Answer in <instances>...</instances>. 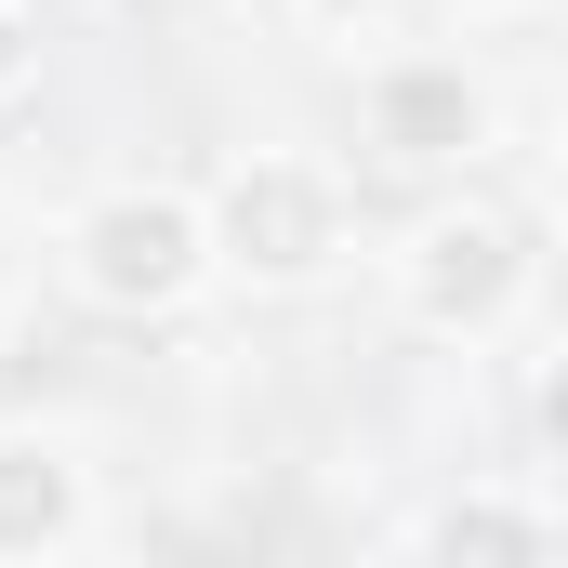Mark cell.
<instances>
[{"label":"cell","mask_w":568,"mask_h":568,"mask_svg":"<svg viewBox=\"0 0 568 568\" xmlns=\"http://www.w3.org/2000/svg\"><path fill=\"white\" fill-rule=\"evenodd\" d=\"M436 13H463V27H503V13H529V0H436Z\"/></svg>","instance_id":"9c48e42d"},{"label":"cell","mask_w":568,"mask_h":568,"mask_svg":"<svg viewBox=\"0 0 568 568\" xmlns=\"http://www.w3.org/2000/svg\"><path fill=\"white\" fill-rule=\"evenodd\" d=\"M93 542V463L40 424H0V568L80 556Z\"/></svg>","instance_id":"5b68a950"},{"label":"cell","mask_w":568,"mask_h":568,"mask_svg":"<svg viewBox=\"0 0 568 568\" xmlns=\"http://www.w3.org/2000/svg\"><path fill=\"white\" fill-rule=\"evenodd\" d=\"M556 542H568L556 503H542V489H489V476L449 489L424 529H410V556H463V568H542Z\"/></svg>","instance_id":"8992f818"},{"label":"cell","mask_w":568,"mask_h":568,"mask_svg":"<svg viewBox=\"0 0 568 568\" xmlns=\"http://www.w3.org/2000/svg\"><path fill=\"white\" fill-rule=\"evenodd\" d=\"M53 252H67V291L93 317H185L212 291V225L185 185H93L53 225Z\"/></svg>","instance_id":"3957f363"},{"label":"cell","mask_w":568,"mask_h":568,"mask_svg":"<svg viewBox=\"0 0 568 568\" xmlns=\"http://www.w3.org/2000/svg\"><path fill=\"white\" fill-rule=\"evenodd\" d=\"M529 278H542V252H529V225L489 212V199H436L424 225L397 239V317H410L424 344H489V331H516V317H529Z\"/></svg>","instance_id":"277c9868"},{"label":"cell","mask_w":568,"mask_h":568,"mask_svg":"<svg viewBox=\"0 0 568 568\" xmlns=\"http://www.w3.org/2000/svg\"><path fill=\"white\" fill-rule=\"evenodd\" d=\"M397 13H410V0H291V27H304V40H331V53L397 40Z\"/></svg>","instance_id":"52a82bcc"},{"label":"cell","mask_w":568,"mask_h":568,"mask_svg":"<svg viewBox=\"0 0 568 568\" xmlns=\"http://www.w3.org/2000/svg\"><path fill=\"white\" fill-rule=\"evenodd\" d=\"M199 225H212V278H239V291H317L357 252V199H344V172L304 159V145L225 159L212 199H199Z\"/></svg>","instance_id":"6da1fadb"},{"label":"cell","mask_w":568,"mask_h":568,"mask_svg":"<svg viewBox=\"0 0 568 568\" xmlns=\"http://www.w3.org/2000/svg\"><path fill=\"white\" fill-rule=\"evenodd\" d=\"M40 80V0H0V106Z\"/></svg>","instance_id":"ba28073f"},{"label":"cell","mask_w":568,"mask_h":568,"mask_svg":"<svg viewBox=\"0 0 568 568\" xmlns=\"http://www.w3.org/2000/svg\"><path fill=\"white\" fill-rule=\"evenodd\" d=\"M357 145L397 185H463L503 145V80L476 53H449V40H384L357 67Z\"/></svg>","instance_id":"7a4b0ae2"}]
</instances>
